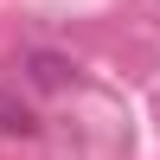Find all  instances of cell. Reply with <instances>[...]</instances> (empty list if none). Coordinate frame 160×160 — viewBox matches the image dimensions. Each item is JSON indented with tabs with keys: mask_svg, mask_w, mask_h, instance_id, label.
I'll use <instances>...</instances> for the list:
<instances>
[{
	"mask_svg": "<svg viewBox=\"0 0 160 160\" xmlns=\"http://www.w3.org/2000/svg\"><path fill=\"white\" fill-rule=\"evenodd\" d=\"M26 71H32V83L38 90H64V83H71V64H64V58H51V51H32V58H26Z\"/></svg>",
	"mask_w": 160,
	"mask_h": 160,
	"instance_id": "1",
	"label": "cell"
}]
</instances>
